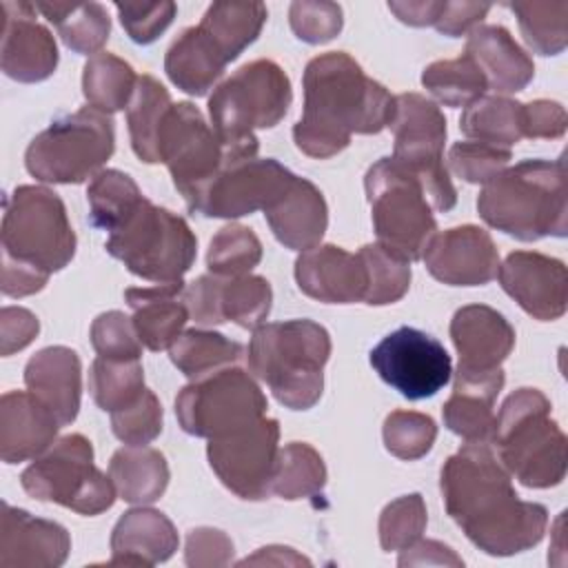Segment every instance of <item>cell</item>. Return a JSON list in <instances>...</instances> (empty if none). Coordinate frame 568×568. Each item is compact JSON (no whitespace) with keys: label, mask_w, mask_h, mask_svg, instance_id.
Segmentation results:
<instances>
[{"label":"cell","mask_w":568,"mask_h":568,"mask_svg":"<svg viewBox=\"0 0 568 568\" xmlns=\"http://www.w3.org/2000/svg\"><path fill=\"white\" fill-rule=\"evenodd\" d=\"M115 566H153L178 550L173 524L153 508H135L120 517L111 535Z\"/></svg>","instance_id":"cell-30"},{"label":"cell","mask_w":568,"mask_h":568,"mask_svg":"<svg viewBox=\"0 0 568 568\" xmlns=\"http://www.w3.org/2000/svg\"><path fill=\"white\" fill-rule=\"evenodd\" d=\"M521 106V102L504 95H481L464 109L459 129L470 140L510 149L524 138Z\"/></svg>","instance_id":"cell-34"},{"label":"cell","mask_w":568,"mask_h":568,"mask_svg":"<svg viewBox=\"0 0 568 568\" xmlns=\"http://www.w3.org/2000/svg\"><path fill=\"white\" fill-rule=\"evenodd\" d=\"M320 189L304 180L293 178L291 186L264 211L273 235L288 248L308 251L320 244L328 215Z\"/></svg>","instance_id":"cell-26"},{"label":"cell","mask_w":568,"mask_h":568,"mask_svg":"<svg viewBox=\"0 0 568 568\" xmlns=\"http://www.w3.org/2000/svg\"><path fill=\"white\" fill-rule=\"evenodd\" d=\"M120 22L138 44L153 42L175 18V2H115Z\"/></svg>","instance_id":"cell-52"},{"label":"cell","mask_w":568,"mask_h":568,"mask_svg":"<svg viewBox=\"0 0 568 568\" xmlns=\"http://www.w3.org/2000/svg\"><path fill=\"white\" fill-rule=\"evenodd\" d=\"M377 244L406 262L422 260L437 231L422 184L393 158L377 160L364 178Z\"/></svg>","instance_id":"cell-9"},{"label":"cell","mask_w":568,"mask_h":568,"mask_svg":"<svg viewBox=\"0 0 568 568\" xmlns=\"http://www.w3.org/2000/svg\"><path fill=\"white\" fill-rule=\"evenodd\" d=\"M444 2H388V9L406 24L413 27H426V24H435L439 11H442Z\"/></svg>","instance_id":"cell-61"},{"label":"cell","mask_w":568,"mask_h":568,"mask_svg":"<svg viewBox=\"0 0 568 568\" xmlns=\"http://www.w3.org/2000/svg\"><path fill=\"white\" fill-rule=\"evenodd\" d=\"M260 257L262 244L257 235L242 224H229L211 240L206 264L213 275L237 277L246 275L260 262Z\"/></svg>","instance_id":"cell-46"},{"label":"cell","mask_w":568,"mask_h":568,"mask_svg":"<svg viewBox=\"0 0 568 568\" xmlns=\"http://www.w3.org/2000/svg\"><path fill=\"white\" fill-rule=\"evenodd\" d=\"M36 9L55 24L62 42L78 53L95 55L109 38L111 22L98 2H36Z\"/></svg>","instance_id":"cell-35"},{"label":"cell","mask_w":568,"mask_h":568,"mask_svg":"<svg viewBox=\"0 0 568 568\" xmlns=\"http://www.w3.org/2000/svg\"><path fill=\"white\" fill-rule=\"evenodd\" d=\"M89 220L95 229L113 231L144 197L138 184L122 171L106 169L93 175L89 189Z\"/></svg>","instance_id":"cell-42"},{"label":"cell","mask_w":568,"mask_h":568,"mask_svg":"<svg viewBox=\"0 0 568 568\" xmlns=\"http://www.w3.org/2000/svg\"><path fill=\"white\" fill-rule=\"evenodd\" d=\"M508 162H510V149L477 142V140L457 142L448 151L450 169L462 180L473 182V184L490 182L497 173H501L506 169Z\"/></svg>","instance_id":"cell-49"},{"label":"cell","mask_w":568,"mask_h":568,"mask_svg":"<svg viewBox=\"0 0 568 568\" xmlns=\"http://www.w3.org/2000/svg\"><path fill=\"white\" fill-rule=\"evenodd\" d=\"M264 20L266 7L262 2H213L197 27L231 62L257 38Z\"/></svg>","instance_id":"cell-33"},{"label":"cell","mask_w":568,"mask_h":568,"mask_svg":"<svg viewBox=\"0 0 568 568\" xmlns=\"http://www.w3.org/2000/svg\"><path fill=\"white\" fill-rule=\"evenodd\" d=\"M359 257L368 273V288L364 295L366 304H373V306L393 304L408 291L410 262L390 253L377 242L362 246Z\"/></svg>","instance_id":"cell-44"},{"label":"cell","mask_w":568,"mask_h":568,"mask_svg":"<svg viewBox=\"0 0 568 568\" xmlns=\"http://www.w3.org/2000/svg\"><path fill=\"white\" fill-rule=\"evenodd\" d=\"M49 280V273L2 255V293L9 297H24L40 291Z\"/></svg>","instance_id":"cell-58"},{"label":"cell","mask_w":568,"mask_h":568,"mask_svg":"<svg viewBox=\"0 0 568 568\" xmlns=\"http://www.w3.org/2000/svg\"><path fill=\"white\" fill-rule=\"evenodd\" d=\"M111 426L115 437L124 444L144 446L162 430V406L158 397L144 388L133 404L111 413Z\"/></svg>","instance_id":"cell-50"},{"label":"cell","mask_w":568,"mask_h":568,"mask_svg":"<svg viewBox=\"0 0 568 568\" xmlns=\"http://www.w3.org/2000/svg\"><path fill=\"white\" fill-rule=\"evenodd\" d=\"M280 426L262 417L248 426L209 439V464L222 484L242 499H266L280 457Z\"/></svg>","instance_id":"cell-16"},{"label":"cell","mask_w":568,"mask_h":568,"mask_svg":"<svg viewBox=\"0 0 568 568\" xmlns=\"http://www.w3.org/2000/svg\"><path fill=\"white\" fill-rule=\"evenodd\" d=\"M22 488L40 499L62 504L80 515H98L113 506L115 486L111 477L93 466L91 442L78 433L51 444L22 473Z\"/></svg>","instance_id":"cell-12"},{"label":"cell","mask_w":568,"mask_h":568,"mask_svg":"<svg viewBox=\"0 0 568 568\" xmlns=\"http://www.w3.org/2000/svg\"><path fill=\"white\" fill-rule=\"evenodd\" d=\"M526 44L541 55H557L568 42V2H510Z\"/></svg>","instance_id":"cell-43"},{"label":"cell","mask_w":568,"mask_h":568,"mask_svg":"<svg viewBox=\"0 0 568 568\" xmlns=\"http://www.w3.org/2000/svg\"><path fill=\"white\" fill-rule=\"evenodd\" d=\"M428 273L450 286H479L497 277L499 255L493 237L473 224L435 233L422 255Z\"/></svg>","instance_id":"cell-18"},{"label":"cell","mask_w":568,"mask_h":568,"mask_svg":"<svg viewBox=\"0 0 568 568\" xmlns=\"http://www.w3.org/2000/svg\"><path fill=\"white\" fill-rule=\"evenodd\" d=\"M371 366L406 399H426L442 390L453 373L450 355L433 335L402 326L373 351Z\"/></svg>","instance_id":"cell-17"},{"label":"cell","mask_w":568,"mask_h":568,"mask_svg":"<svg viewBox=\"0 0 568 568\" xmlns=\"http://www.w3.org/2000/svg\"><path fill=\"white\" fill-rule=\"evenodd\" d=\"M255 151L229 149V160L206 186L191 213L206 217H240L266 211L293 182V173L280 162L255 158Z\"/></svg>","instance_id":"cell-15"},{"label":"cell","mask_w":568,"mask_h":568,"mask_svg":"<svg viewBox=\"0 0 568 568\" xmlns=\"http://www.w3.org/2000/svg\"><path fill=\"white\" fill-rule=\"evenodd\" d=\"M171 362L191 379L209 375L213 371L235 366L244 348L237 342L226 339L222 333L191 328L182 333L169 348Z\"/></svg>","instance_id":"cell-37"},{"label":"cell","mask_w":568,"mask_h":568,"mask_svg":"<svg viewBox=\"0 0 568 568\" xmlns=\"http://www.w3.org/2000/svg\"><path fill=\"white\" fill-rule=\"evenodd\" d=\"M291 82L282 67L255 60L240 67L209 98L215 135L226 149L257 151L253 129L275 126L291 104Z\"/></svg>","instance_id":"cell-7"},{"label":"cell","mask_w":568,"mask_h":568,"mask_svg":"<svg viewBox=\"0 0 568 568\" xmlns=\"http://www.w3.org/2000/svg\"><path fill=\"white\" fill-rule=\"evenodd\" d=\"M426 528V506L422 495L413 493L390 501L379 517V544L386 552L413 546Z\"/></svg>","instance_id":"cell-47"},{"label":"cell","mask_w":568,"mask_h":568,"mask_svg":"<svg viewBox=\"0 0 568 568\" xmlns=\"http://www.w3.org/2000/svg\"><path fill=\"white\" fill-rule=\"evenodd\" d=\"M36 4L2 2V71L20 82H40L55 71L58 47L47 27L36 20Z\"/></svg>","instance_id":"cell-20"},{"label":"cell","mask_w":568,"mask_h":568,"mask_svg":"<svg viewBox=\"0 0 568 568\" xmlns=\"http://www.w3.org/2000/svg\"><path fill=\"white\" fill-rule=\"evenodd\" d=\"M504 386V371L455 373L453 395L444 404V424L466 442H490L495 435V399Z\"/></svg>","instance_id":"cell-25"},{"label":"cell","mask_w":568,"mask_h":568,"mask_svg":"<svg viewBox=\"0 0 568 568\" xmlns=\"http://www.w3.org/2000/svg\"><path fill=\"white\" fill-rule=\"evenodd\" d=\"M180 426L195 437H217L264 417L266 397L248 373L226 366L193 379L175 399Z\"/></svg>","instance_id":"cell-13"},{"label":"cell","mask_w":568,"mask_h":568,"mask_svg":"<svg viewBox=\"0 0 568 568\" xmlns=\"http://www.w3.org/2000/svg\"><path fill=\"white\" fill-rule=\"evenodd\" d=\"M388 126L395 135L390 158L422 184L435 211H450L457 191L444 164L446 120L439 106L419 93H399Z\"/></svg>","instance_id":"cell-11"},{"label":"cell","mask_w":568,"mask_h":568,"mask_svg":"<svg viewBox=\"0 0 568 568\" xmlns=\"http://www.w3.org/2000/svg\"><path fill=\"white\" fill-rule=\"evenodd\" d=\"M395 109L379 82L344 51L313 58L304 71V113L293 129L300 151L331 158L348 146L353 133H379Z\"/></svg>","instance_id":"cell-2"},{"label":"cell","mask_w":568,"mask_h":568,"mask_svg":"<svg viewBox=\"0 0 568 568\" xmlns=\"http://www.w3.org/2000/svg\"><path fill=\"white\" fill-rule=\"evenodd\" d=\"M38 317L18 306H4L0 315V353L11 355L13 351L24 348L38 335Z\"/></svg>","instance_id":"cell-57"},{"label":"cell","mask_w":568,"mask_h":568,"mask_svg":"<svg viewBox=\"0 0 568 568\" xmlns=\"http://www.w3.org/2000/svg\"><path fill=\"white\" fill-rule=\"evenodd\" d=\"M135 84H138V78L131 64L120 60L113 53L100 51L91 55L84 64V73H82L84 98L89 106L100 109L104 113L129 106Z\"/></svg>","instance_id":"cell-36"},{"label":"cell","mask_w":568,"mask_h":568,"mask_svg":"<svg viewBox=\"0 0 568 568\" xmlns=\"http://www.w3.org/2000/svg\"><path fill=\"white\" fill-rule=\"evenodd\" d=\"M184 282L126 288L124 300L133 308V328L149 351L171 348L182 335L189 308L182 300Z\"/></svg>","instance_id":"cell-27"},{"label":"cell","mask_w":568,"mask_h":568,"mask_svg":"<svg viewBox=\"0 0 568 568\" xmlns=\"http://www.w3.org/2000/svg\"><path fill=\"white\" fill-rule=\"evenodd\" d=\"M501 288L532 317L557 320L566 313L568 275L564 262L530 253L515 251L497 268Z\"/></svg>","instance_id":"cell-19"},{"label":"cell","mask_w":568,"mask_h":568,"mask_svg":"<svg viewBox=\"0 0 568 568\" xmlns=\"http://www.w3.org/2000/svg\"><path fill=\"white\" fill-rule=\"evenodd\" d=\"M477 211L486 224L517 240L564 237L568 229L564 160H524L484 184Z\"/></svg>","instance_id":"cell-3"},{"label":"cell","mask_w":568,"mask_h":568,"mask_svg":"<svg viewBox=\"0 0 568 568\" xmlns=\"http://www.w3.org/2000/svg\"><path fill=\"white\" fill-rule=\"evenodd\" d=\"M450 337L459 353V371L486 373L501 368L515 346V331L490 306L470 304L459 308L450 322Z\"/></svg>","instance_id":"cell-22"},{"label":"cell","mask_w":568,"mask_h":568,"mask_svg":"<svg viewBox=\"0 0 568 568\" xmlns=\"http://www.w3.org/2000/svg\"><path fill=\"white\" fill-rule=\"evenodd\" d=\"M91 344L100 357L140 359L142 342L133 328V320L120 311H109L95 317L91 326Z\"/></svg>","instance_id":"cell-51"},{"label":"cell","mask_w":568,"mask_h":568,"mask_svg":"<svg viewBox=\"0 0 568 568\" xmlns=\"http://www.w3.org/2000/svg\"><path fill=\"white\" fill-rule=\"evenodd\" d=\"M2 255L44 273L64 268L75 253V235L62 200L44 186H18L4 197Z\"/></svg>","instance_id":"cell-10"},{"label":"cell","mask_w":568,"mask_h":568,"mask_svg":"<svg viewBox=\"0 0 568 568\" xmlns=\"http://www.w3.org/2000/svg\"><path fill=\"white\" fill-rule=\"evenodd\" d=\"M490 11V4H479V2H444L435 29L444 36L457 38L468 29H475L477 22Z\"/></svg>","instance_id":"cell-59"},{"label":"cell","mask_w":568,"mask_h":568,"mask_svg":"<svg viewBox=\"0 0 568 568\" xmlns=\"http://www.w3.org/2000/svg\"><path fill=\"white\" fill-rule=\"evenodd\" d=\"M331 337L313 320L260 324L248 344V368L264 379L273 395L293 410L311 408L324 386V364Z\"/></svg>","instance_id":"cell-4"},{"label":"cell","mask_w":568,"mask_h":568,"mask_svg":"<svg viewBox=\"0 0 568 568\" xmlns=\"http://www.w3.org/2000/svg\"><path fill=\"white\" fill-rule=\"evenodd\" d=\"M27 388L44 402L60 426H67L75 419L80 408V359L75 351L67 346H49L36 353L24 368Z\"/></svg>","instance_id":"cell-28"},{"label":"cell","mask_w":568,"mask_h":568,"mask_svg":"<svg viewBox=\"0 0 568 568\" xmlns=\"http://www.w3.org/2000/svg\"><path fill=\"white\" fill-rule=\"evenodd\" d=\"M69 548V532L60 524L2 504L0 566H60Z\"/></svg>","instance_id":"cell-24"},{"label":"cell","mask_w":568,"mask_h":568,"mask_svg":"<svg viewBox=\"0 0 568 568\" xmlns=\"http://www.w3.org/2000/svg\"><path fill=\"white\" fill-rule=\"evenodd\" d=\"M104 246L133 275L155 284L182 282L197 253L189 224L146 197L109 233Z\"/></svg>","instance_id":"cell-6"},{"label":"cell","mask_w":568,"mask_h":568,"mask_svg":"<svg viewBox=\"0 0 568 568\" xmlns=\"http://www.w3.org/2000/svg\"><path fill=\"white\" fill-rule=\"evenodd\" d=\"M155 158L171 171L175 189L184 195L189 211L229 160V149L204 122L191 102L171 104L160 122Z\"/></svg>","instance_id":"cell-14"},{"label":"cell","mask_w":568,"mask_h":568,"mask_svg":"<svg viewBox=\"0 0 568 568\" xmlns=\"http://www.w3.org/2000/svg\"><path fill=\"white\" fill-rule=\"evenodd\" d=\"M399 566H413V564H450V566H462L464 561L444 544L439 541H419L402 550Z\"/></svg>","instance_id":"cell-60"},{"label":"cell","mask_w":568,"mask_h":568,"mask_svg":"<svg viewBox=\"0 0 568 568\" xmlns=\"http://www.w3.org/2000/svg\"><path fill=\"white\" fill-rule=\"evenodd\" d=\"M271 286L260 275L224 277L222 286V315L242 328H257L271 311Z\"/></svg>","instance_id":"cell-45"},{"label":"cell","mask_w":568,"mask_h":568,"mask_svg":"<svg viewBox=\"0 0 568 568\" xmlns=\"http://www.w3.org/2000/svg\"><path fill=\"white\" fill-rule=\"evenodd\" d=\"M60 428L53 410L31 390H9L0 399V455L18 464L44 453Z\"/></svg>","instance_id":"cell-23"},{"label":"cell","mask_w":568,"mask_h":568,"mask_svg":"<svg viewBox=\"0 0 568 568\" xmlns=\"http://www.w3.org/2000/svg\"><path fill=\"white\" fill-rule=\"evenodd\" d=\"M226 64L220 49L200 27L184 29L164 58V71L171 82L191 95H204Z\"/></svg>","instance_id":"cell-31"},{"label":"cell","mask_w":568,"mask_h":568,"mask_svg":"<svg viewBox=\"0 0 568 568\" xmlns=\"http://www.w3.org/2000/svg\"><path fill=\"white\" fill-rule=\"evenodd\" d=\"M109 477L118 495L129 504H151L160 499L169 484V466L160 450L144 446H124L113 453Z\"/></svg>","instance_id":"cell-32"},{"label":"cell","mask_w":568,"mask_h":568,"mask_svg":"<svg viewBox=\"0 0 568 568\" xmlns=\"http://www.w3.org/2000/svg\"><path fill=\"white\" fill-rule=\"evenodd\" d=\"M422 84L446 106H468L488 89L484 73L466 53L428 64L422 73Z\"/></svg>","instance_id":"cell-40"},{"label":"cell","mask_w":568,"mask_h":568,"mask_svg":"<svg viewBox=\"0 0 568 568\" xmlns=\"http://www.w3.org/2000/svg\"><path fill=\"white\" fill-rule=\"evenodd\" d=\"M439 486L448 515L488 555H515L544 537L546 508L519 499L488 442H466L448 457Z\"/></svg>","instance_id":"cell-1"},{"label":"cell","mask_w":568,"mask_h":568,"mask_svg":"<svg viewBox=\"0 0 568 568\" xmlns=\"http://www.w3.org/2000/svg\"><path fill=\"white\" fill-rule=\"evenodd\" d=\"M288 18L295 36L311 44L328 42L342 31V7L335 2H293Z\"/></svg>","instance_id":"cell-53"},{"label":"cell","mask_w":568,"mask_h":568,"mask_svg":"<svg viewBox=\"0 0 568 568\" xmlns=\"http://www.w3.org/2000/svg\"><path fill=\"white\" fill-rule=\"evenodd\" d=\"M526 138H559L566 131V111L559 102L535 100L521 106Z\"/></svg>","instance_id":"cell-56"},{"label":"cell","mask_w":568,"mask_h":568,"mask_svg":"<svg viewBox=\"0 0 568 568\" xmlns=\"http://www.w3.org/2000/svg\"><path fill=\"white\" fill-rule=\"evenodd\" d=\"M437 437V426L428 415L395 410L384 422V444L399 459H419Z\"/></svg>","instance_id":"cell-48"},{"label":"cell","mask_w":568,"mask_h":568,"mask_svg":"<svg viewBox=\"0 0 568 568\" xmlns=\"http://www.w3.org/2000/svg\"><path fill=\"white\" fill-rule=\"evenodd\" d=\"M493 442L506 470L524 486H557L566 475V435L550 419V402L537 388H519L504 402Z\"/></svg>","instance_id":"cell-5"},{"label":"cell","mask_w":568,"mask_h":568,"mask_svg":"<svg viewBox=\"0 0 568 568\" xmlns=\"http://www.w3.org/2000/svg\"><path fill=\"white\" fill-rule=\"evenodd\" d=\"M222 286H224V277L222 275H202L195 282H191L189 286H184L182 300L189 308V317H193L195 324L200 326H213V324H222L224 315H222Z\"/></svg>","instance_id":"cell-54"},{"label":"cell","mask_w":568,"mask_h":568,"mask_svg":"<svg viewBox=\"0 0 568 568\" xmlns=\"http://www.w3.org/2000/svg\"><path fill=\"white\" fill-rule=\"evenodd\" d=\"M113 120L109 113L82 106L53 120L24 153L27 171L42 182L78 184L100 173L113 153Z\"/></svg>","instance_id":"cell-8"},{"label":"cell","mask_w":568,"mask_h":568,"mask_svg":"<svg viewBox=\"0 0 568 568\" xmlns=\"http://www.w3.org/2000/svg\"><path fill=\"white\" fill-rule=\"evenodd\" d=\"M169 91L151 75H140L135 91L131 95V102L126 106V120H129V133H131V146L135 155L146 162L155 164V138L160 122L171 106Z\"/></svg>","instance_id":"cell-38"},{"label":"cell","mask_w":568,"mask_h":568,"mask_svg":"<svg viewBox=\"0 0 568 568\" xmlns=\"http://www.w3.org/2000/svg\"><path fill=\"white\" fill-rule=\"evenodd\" d=\"M295 280L306 295L328 304L364 302L368 288V273L359 253L353 255L333 244L302 251L295 262Z\"/></svg>","instance_id":"cell-21"},{"label":"cell","mask_w":568,"mask_h":568,"mask_svg":"<svg viewBox=\"0 0 568 568\" xmlns=\"http://www.w3.org/2000/svg\"><path fill=\"white\" fill-rule=\"evenodd\" d=\"M466 55L475 60L490 89L521 91L535 75V64L513 36L497 24H477L466 40Z\"/></svg>","instance_id":"cell-29"},{"label":"cell","mask_w":568,"mask_h":568,"mask_svg":"<svg viewBox=\"0 0 568 568\" xmlns=\"http://www.w3.org/2000/svg\"><path fill=\"white\" fill-rule=\"evenodd\" d=\"M233 544L222 530L197 528L186 539V564L189 566H224L231 561Z\"/></svg>","instance_id":"cell-55"},{"label":"cell","mask_w":568,"mask_h":568,"mask_svg":"<svg viewBox=\"0 0 568 568\" xmlns=\"http://www.w3.org/2000/svg\"><path fill=\"white\" fill-rule=\"evenodd\" d=\"M89 390L102 410L126 408L144 393V371L140 359L100 357L91 364Z\"/></svg>","instance_id":"cell-39"},{"label":"cell","mask_w":568,"mask_h":568,"mask_svg":"<svg viewBox=\"0 0 568 568\" xmlns=\"http://www.w3.org/2000/svg\"><path fill=\"white\" fill-rule=\"evenodd\" d=\"M324 484L326 468L315 448L300 442H291L280 448L271 493L280 495L282 499H302L317 495Z\"/></svg>","instance_id":"cell-41"}]
</instances>
